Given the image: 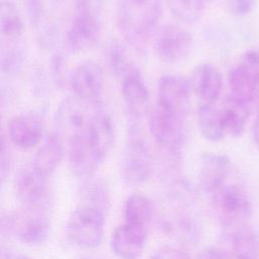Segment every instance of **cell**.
<instances>
[{
  "mask_svg": "<svg viewBox=\"0 0 259 259\" xmlns=\"http://www.w3.org/2000/svg\"><path fill=\"white\" fill-rule=\"evenodd\" d=\"M153 173V154L139 120L131 118L120 162V177L126 185L146 183Z\"/></svg>",
  "mask_w": 259,
  "mask_h": 259,
  "instance_id": "cell-1",
  "label": "cell"
},
{
  "mask_svg": "<svg viewBox=\"0 0 259 259\" xmlns=\"http://www.w3.org/2000/svg\"><path fill=\"white\" fill-rule=\"evenodd\" d=\"M161 0H118L115 18L121 33L132 41L144 39L157 25Z\"/></svg>",
  "mask_w": 259,
  "mask_h": 259,
  "instance_id": "cell-2",
  "label": "cell"
},
{
  "mask_svg": "<svg viewBox=\"0 0 259 259\" xmlns=\"http://www.w3.org/2000/svg\"><path fill=\"white\" fill-rule=\"evenodd\" d=\"M89 123V122H88ZM109 150L90 130L89 125L69 138V165L72 173L86 181L94 176Z\"/></svg>",
  "mask_w": 259,
  "mask_h": 259,
  "instance_id": "cell-3",
  "label": "cell"
},
{
  "mask_svg": "<svg viewBox=\"0 0 259 259\" xmlns=\"http://www.w3.org/2000/svg\"><path fill=\"white\" fill-rule=\"evenodd\" d=\"M104 228V210L85 203L77 206L69 215L66 235L76 248L94 250L102 243Z\"/></svg>",
  "mask_w": 259,
  "mask_h": 259,
  "instance_id": "cell-4",
  "label": "cell"
},
{
  "mask_svg": "<svg viewBox=\"0 0 259 259\" xmlns=\"http://www.w3.org/2000/svg\"><path fill=\"white\" fill-rule=\"evenodd\" d=\"M150 133L168 156L178 159L185 144V117L159 105L152 109L149 117Z\"/></svg>",
  "mask_w": 259,
  "mask_h": 259,
  "instance_id": "cell-5",
  "label": "cell"
},
{
  "mask_svg": "<svg viewBox=\"0 0 259 259\" xmlns=\"http://www.w3.org/2000/svg\"><path fill=\"white\" fill-rule=\"evenodd\" d=\"M40 209L26 208L21 212L7 214L2 220V232L6 230L19 243L28 247L44 245L49 239L51 225L48 215Z\"/></svg>",
  "mask_w": 259,
  "mask_h": 259,
  "instance_id": "cell-6",
  "label": "cell"
},
{
  "mask_svg": "<svg viewBox=\"0 0 259 259\" xmlns=\"http://www.w3.org/2000/svg\"><path fill=\"white\" fill-rule=\"evenodd\" d=\"M102 27V12L74 8V15L67 30L66 44L72 53L92 49L99 40Z\"/></svg>",
  "mask_w": 259,
  "mask_h": 259,
  "instance_id": "cell-7",
  "label": "cell"
},
{
  "mask_svg": "<svg viewBox=\"0 0 259 259\" xmlns=\"http://www.w3.org/2000/svg\"><path fill=\"white\" fill-rule=\"evenodd\" d=\"M230 95L250 104L259 96V52L248 50L228 76Z\"/></svg>",
  "mask_w": 259,
  "mask_h": 259,
  "instance_id": "cell-8",
  "label": "cell"
},
{
  "mask_svg": "<svg viewBox=\"0 0 259 259\" xmlns=\"http://www.w3.org/2000/svg\"><path fill=\"white\" fill-rule=\"evenodd\" d=\"M221 218L227 225L240 223L252 214V202L246 190L236 184L227 182L211 195Z\"/></svg>",
  "mask_w": 259,
  "mask_h": 259,
  "instance_id": "cell-9",
  "label": "cell"
},
{
  "mask_svg": "<svg viewBox=\"0 0 259 259\" xmlns=\"http://www.w3.org/2000/svg\"><path fill=\"white\" fill-rule=\"evenodd\" d=\"M69 85L77 98L91 104L99 102L104 86L101 66L92 60L80 63L70 73Z\"/></svg>",
  "mask_w": 259,
  "mask_h": 259,
  "instance_id": "cell-10",
  "label": "cell"
},
{
  "mask_svg": "<svg viewBox=\"0 0 259 259\" xmlns=\"http://www.w3.org/2000/svg\"><path fill=\"white\" fill-rule=\"evenodd\" d=\"M192 48V36L185 28L169 24L164 26L155 40V52L158 58L168 64L183 61Z\"/></svg>",
  "mask_w": 259,
  "mask_h": 259,
  "instance_id": "cell-11",
  "label": "cell"
},
{
  "mask_svg": "<svg viewBox=\"0 0 259 259\" xmlns=\"http://www.w3.org/2000/svg\"><path fill=\"white\" fill-rule=\"evenodd\" d=\"M191 92L189 80L178 75H164L158 82L157 105L186 117Z\"/></svg>",
  "mask_w": 259,
  "mask_h": 259,
  "instance_id": "cell-12",
  "label": "cell"
},
{
  "mask_svg": "<svg viewBox=\"0 0 259 259\" xmlns=\"http://www.w3.org/2000/svg\"><path fill=\"white\" fill-rule=\"evenodd\" d=\"M48 179L40 176L32 166L18 171L14 179V191L17 200L28 209L44 208L47 202Z\"/></svg>",
  "mask_w": 259,
  "mask_h": 259,
  "instance_id": "cell-13",
  "label": "cell"
},
{
  "mask_svg": "<svg viewBox=\"0 0 259 259\" xmlns=\"http://www.w3.org/2000/svg\"><path fill=\"white\" fill-rule=\"evenodd\" d=\"M121 96L131 118L140 120L150 109L151 95L143 75L134 67L121 79Z\"/></svg>",
  "mask_w": 259,
  "mask_h": 259,
  "instance_id": "cell-14",
  "label": "cell"
},
{
  "mask_svg": "<svg viewBox=\"0 0 259 259\" xmlns=\"http://www.w3.org/2000/svg\"><path fill=\"white\" fill-rule=\"evenodd\" d=\"M147 244V228L123 223L110 236V249L119 259H139Z\"/></svg>",
  "mask_w": 259,
  "mask_h": 259,
  "instance_id": "cell-15",
  "label": "cell"
},
{
  "mask_svg": "<svg viewBox=\"0 0 259 259\" xmlns=\"http://www.w3.org/2000/svg\"><path fill=\"white\" fill-rule=\"evenodd\" d=\"M44 131L41 117L32 112L17 114L7 123L9 140L22 150H29L37 146L42 139Z\"/></svg>",
  "mask_w": 259,
  "mask_h": 259,
  "instance_id": "cell-16",
  "label": "cell"
},
{
  "mask_svg": "<svg viewBox=\"0 0 259 259\" xmlns=\"http://www.w3.org/2000/svg\"><path fill=\"white\" fill-rule=\"evenodd\" d=\"M231 171L232 163L229 157L222 154L207 153L202 156L199 163V185L204 192L212 195L228 182Z\"/></svg>",
  "mask_w": 259,
  "mask_h": 259,
  "instance_id": "cell-17",
  "label": "cell"
},
{
  "mask_svg": "<svg viewBox=\"0 0 259 259\" xmlns=\"http://www.w3.org/2000/svg\"><path fill=\"white\" fill-rule=\"evenodd\" d=\"M192 92L195 93L200 104H214L223 89V75L212 64L197 66L190 77Z\"/></svg>",
  "mask_w": 259,
  "mask_h": 259,
  "instance_id": "cell-18",
  "label": "cell"
},
{
  "mask_svg": "<svg viewBox=\"0 0 259 259\" xmlns=\"http://www.w3.org/2000/svg\"><path fill=\"white\" fill-rule=\"evenodd\" d=\"M91 103L85 102L76 96L68 97L60 104L56 113V123L59 132L69 134V138L74 134L84 130L91 117L92 110H89L88 105ZM94 106V105H93Z\"/></svg>",
  "mask_w": 259,
  "mask_h": 259,
  "instance_id": "cell-19",
  "label": "cell"
},
{
  "mask_svg": "<svg viewBox=\"0 0 259 259\" xmlns=\"http://www.w3.org/2000/svg\"><path fill=\"white\" fill-rule=\"evenodd\" d=\"M64 156V145L62 137L53 132L49 134L36 150L32 168L44 178L49 179L61 164Z\"/></svg>",
  "mask_w": 259,
  "mask_h": 259,
  "instance_id": "cell-20",
  "label": "cell"
},
{
  "mask_svg": "<svg viewBox=\"0 0 259 259\" xmlns=\"http://www.w3.org/2000/svg\"><path fill=\"white\" fill-rule=\"evenodd\" d=\"M226 136L237 139L246 130L250 116L249 103L229 95L221 108Z\"/></svg>",
  "mask_w": 259,
  "mask_h": 259,
  "instance_id": "cell-21",
  "label": "cell"
},
{
  "mask_svg": "<svg viewBox=\"0 0 259 259\" xmlns=\"http://www.w3.org/2000/svg\"><path fill=\"white\" fill-rule=\"evenodd\" d=\"M230 241L235 259H259V235L252 227L238 225L232 230Z\"/></svg>",
  "mask_w": 259,
  "mask_h": 259,
  "instance_id": "cell-22",
  "label": "cell"
},
{
  "mask_svg": "<svg viewBox=\"0 0 259 259\" xmlns=\"http://www.w3.org/2000/svg\"><path fill=\"white\" fill-rule=\"evenodd\" d=\"M197 125L201 136L208 142H220L226 136L222 111L214 104H199Z\"/></svg>",
  "mask_w": 259,
  "mask_h": 259,
  "instance_id": "cell-23",
  "label": "cell"
},
{
  "mask_svg": "<svg viewBox=\"0 0 259 259\" xmlns=\"http://www.w3.org/2000/svg\"><path fill=\"white\" fill-rule=\"evenodd\" d=\"M154 214L152 200L141 193H134L127 196L123 205L124 223L147 228Z\"/></svg>",
  "mask_w": 259,
  "mask_h": 259,
  "instance_id": "cell-24",
  "label": "cell"
},
{
  "mask_svg": "<svg viewBox=\"0 0 259 259\" xmlns=\"http://www.w3.org/2000/svg\"><path fill=\"white\" fill-rule=\"evenodd\" d=\"M25 65V52L15 39H2L0 67L3 75L7 77L18 76Z\"/></svg>",
  "mask_w": 259,
  "mask_h": 259,
  "instance_id": "cell-25",
  "label": "cell"
},
{
  "mask_svg": "<svg viewBox=\"0 0 259 259\" xmlns=\"http://www.w3.org/2000/svg\"><path fill=\"white\" fill-rule=\"evenodd\" d=\"M0 28L2 35L9 39H16L23 33L22 16L11 0H1Z\"/></svg>",
  "mask_w": 259,
  "mask_h": 259,
  "instance_id": "cell-26",
  "label": "cell"
},
{
  "mask_svg": "<svg viewBox=\"0 0 259 259\" xmlns=\"http://www.w3.org/2000/svg\"><path fill=\"white\" fill-rule=\"evenodd\" d=\"M208 0H167L169 9L173 16L183 22H194L198 20Z\"/></svg>",
  "mask_w": 259,
  "mask_h": 259,
  "instance_id": "cell-27",
  "label": "cell"
},
{
  "mask_svg": "<svg viewBox=\"0 0 259 259\" xmlns=\"http://www.w3.org/2000/svg\"><path fill=\"white\" fill-rule=\"evenodd\" d=\"M107 61L112 73L121 79L135 66L131 63L123 46L117 40H111L107 48Z\"/></svg>",
  "mask_w": 259,
  "mask_h": 259,
  "instance_id": "cell-28",
  "label": "cell"
},
{
  "mask_svg": "<svg viewBox=\"0 0 259 259\" xmlns=\"http://www.w3.org/2000/svg\"><path fill=\"white\" fill-rule=\"evenodd\" d=\"M92 178L86 180L85 185V197L87 203L103 209V205L107 202V192L105 185L100 181H93Z\"/></svg>",
  "mask_w": 259,
  "mask_h": 259,
  "instance_id": "cell-29",
  "label": "cell"
},
{
  "mask_svg": "<svg viewBox=\"0 0 259 259\" xmlns=\"http://www.w3.org/2000/svg\"><path fill=\"white\" fill-rule=\"evenodd\" d=\"M19 1L23 6L29 21L35 28L47 19L42 0H19Z\"/></svg>",
  "mask_w": 259,
  "mask_h": 259,
  "instance_id": "cell-30",
  "label": "cell"
},
{
  "mask_svg": "<svg viewBox=\"0 0 259 259\" xmlns=\"http://www.w3.org/2000/svg\"><path fill=\"white\" fill-rule=\"evenodd\" d=\"M51 71L52 78L58 86L63 87L67 82L69 83L70 74L67 70V63L61 54H57L53 57L51 63Z\"/></svg>",
  "mask_w": 259,
  "mask_h": 259,
  "instance_id": "cell-31",
  "label": "cell"
},
{
  "mask_svg": "<svg viewBox=\"0 0 259 259\" xmlns=\"http://www.w3.org/2000/svg\"><path fill=\"white\" fill-rule=\"evenodd\" d=\"M150 259H191L190 256L186 251L183 249L172 246V245H165L157 249Z\"/></svg>",
  "mask_w": 259,
  "mask_h": 259,
  "instance_id": "cell-32",
  "label": "cell"
},
{
  "mask_svg": "<svg viewBox=\"0 0 259 259\" xmlns=\"http://www.w3.org/2000/svg\"><path fill=\"white\" fill-rule=\"evenodd\" d=\"M256 0H227L229 11L236 16L249 14L255 7Z\"/></svg>",
  "mask_w": 259,
  "mask_h": 259,
  "instance_id": "cell-33",
  "label": "cell"
},
{
  "mask_svg": "<svg viewBox=\"0 0 259 259\" xmlns=\"http://www.w3.org/2000/svg\"><path fill=\"white\" fill-rule=\"evenodd\" d=\"M11 167V155L9 151V147L7 145V141L4 135H2L1 139V152H0V174L1 180L5 181L6 177L9 174Z\"/></svg>",
  "mask_w": 259,
  "mask_h": 259,
  "instance_id": "cell-34",
  "label": "cell"
},
{
  "mask_svg": "<svg viewBox=\"0 0 259 259\" xmlns=\"http://www.w3.org/2000/svg\"><path fill=\"white\" fill-rule=\"evenodd\" d=\"M196 259H233L231 252L219 247H206L197 256Z\"/></svg>",
  "mask_w": 259,
  "mask_h": 259,
  "instance_id": "cell-35",
  "label": "cell"
},
{
  "mask_svg": "<svg viewBox=\"0 0 259 259\" xmlns=\"http://www.w3.org/2000/svg\"><path fill=\"white\" fill-rule=\"evenodd\" d=\"M34 77L36 80L33 82V91L35 94H38L39 96H41L46 94L45 92L47 88L45 76L39 71H36V73L34 74Z\"/></svg>",
  "mask_w": 259,
  "mask_h": 259,
  "instance_id": "cell-36",
  "label": "cell"
},
{
  "mask_svg": "<svg viewBox=\"0 0 259 259\" xmlns=\"http://www.w3.org/2000/svg\"><path fill=\"white\" fill-rule=\"evenodd\" d=\"M252 137H253V142H254L257 150L259 151V114H257L256 120H255L254 125H253Z\"/></svg>",
  "mask_w": 259,
  "mask_h": 259,
  "instance_id": "cell-37",
  "label": "cell"
},
{
  "mask_svg": "<svg viewBox=\"0 0 259 259\" xmlns=\"http://www.w3.org/2000/svg\"><path fill=\"white\" fill-rule=\"evenodd\" d=\"M1 259H31L30 257L20 254V253H14V252H2Z\"/></svg>",
  "mask_w": 259,
  "mask_h": 259,
  "instance_id": "cell-38",
  "label": "cell"
},
{
  "mask_svg": "<svg viewBox=\"0 0 259 259\" xmlns=\"http://www.w3.org/2000/svg\"><path fill=\"white\" fill-rule=\"evenodd\" d=\"M258 106H257V114H259V96H258Z\"/></svg>",
  "mask_w": 259,
  "mask_h": 259,
  "instance_id": "cell-39",
  "label": "cell"
},
{
  "mask_svg": "<svg viewBox=\"0 0 259 259\" xmlns=\"http://www.w3.org/2000/svg\"><path fill=\"white\" fill-rule=\"evenodd\" d=\"M79 259H92V258H79Z\"/></svg>",
  "mask_w": 259,
  "mask_h": 259,
  "instance_id": "cell-40",
  "label": "cell"
}]
</instances>
